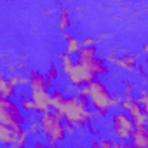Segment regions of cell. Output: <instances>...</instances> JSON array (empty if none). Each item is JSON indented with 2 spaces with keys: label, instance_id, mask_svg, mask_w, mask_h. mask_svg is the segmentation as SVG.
I'll list each match as a JSON object with an SVG mask.
<instances>
[{
  "label": "cell",
  "instance_id": "7402d4cb",
  "mask_svg": "<svg viewBox=\"0 0 148 148\" xmlns=\"http://www.w3.org/2000/svg\"><path fill=\"white\" fill-rule=\"evenodd\" d=\"M120 99H122V96H120V94H112V99H110L112 106H117V105L120 103Z\"/></svg>",
  "mask_w": 148,
  "mask_h": 148
},
{
  "label": "cell",
  "instance_id": "52a82bcc",
  "mask_svg": "<svg viewBox=\"0 0 148 148\" xmlns=\"http://www.w3.org/2000/svg\"><path fill=\"white\" fill-rule=\"evenodd\" d=\"M49 89L47 87H42V89H32V101L35 105V112H47L51 110V94L47 92Z\"/></svg>",
  "mask_w": 148,
  "mask_h": 148
},
{
  "label": "cell",
  "instance_id": "cb8c5ba5",
  "mask_svg": "<svg viewBox=\"0 0 148 148\" xmlns=\"http://www.w3.org/2000/svg\"><path fill=\"white\" fill-rule=\"evenodd\" d=\"M131 91H132V86L131 84H125V94H131Z\"/></svg>",
  "mask_w": 148,
  "mask_h": 148
},
{
  "label": "cell",
  "instance_id": "5bb4252c",
  "mask_svg": "<svg viewBox=\"0 0 148 148\" xmlns=\"http://www.w3.org/2000/svg\"><path fill=\"white\" fill-rule=\"evenodd\" d=\"M0 94L4 98H11V96L16 94V86H12L9 82V79L4 77V75H0Z\"/></svg>",
  "mask_w": 148,
  "mask_h": 148
},
{
  "label": "cell",
  "instance_id": "4fadbf2b",
  "mask_svg": "<svg viewBox=\"0 0 148 148\" xmlns=\"http://www.w3.org/2000/svg\"><path fill=\"white\" fill-rule=\"evenodd\" d=\"M63 35H64V40H66L64 52H66V54H70V56H75V54L79 52V49H80V40H79V38H75V37H71V35L68 33V30H64V32H63Z\"/></svg>",
  "mask_w": 148,
  "mask_h": 148
},
{
  "label": "cell",
  "instance_id": "5b68a950",
  "mask_svg": "<svg viewBox=\"0 0 148 148\" xmlns=\"http://www.w3.org/2000/svg\"><path fill=\"white\" fill-rule=\"evenodd\" d=\"M112 127H113V132L119 139H124V141H129L131 134H132V120L131 117L127 115V112H115L112 115Z\"/></svg>",
  "mask_w": 148,
  "mask_h": 148
},
{
  "label": "cell",
  "instance_id": "3957f363",
  "mask_svg": "<svg viewBox=\"0 0 148 148\" xmlns=\"http://www.w3.org/2000/svg\"><path fill=\"white\" fill-rule=\"evenodd\" d=\"M87 98L92 105V112L94 115H106L112 108V92L110 89L98 79H92L91 82H87Z\"/></svg>",
  "mask_w": 148,
  "mask_h": 148
},
{
  "label": "cell",
  "instance_id": "9a60e30c",
  "mask_svg": "<svg viewBox=\"0 0 148 148\" xmlns=\"http://www.w3.org/2000/svg\"><path fill=\"white\" fill-rule=\"evenodd\" d=\"M58 77H59V71H58V66L51 63V66H49V70L45 71V75H44V79H45V86H47V87H51V84H52V80H56Z\"/></svg>",
  "mask_w": 148,
  "mask_h": 148
},
{
  "label": "cell",
  "instance_id": "8fae6325",
  "mask_svg": "<svg viewBox=\"0 0 148 148\" xmlns=\"http://www.w3.org/2000/svg\"><path fill=\"white\" fill-rule=\"evenodd\" d=\"M18 132H14L11 127L0 124V146H12L16 141Z\"/></svg>",
  "mask_w": 148,
  "mask_h": 148
},
{
  "label": "cell",
  "instance_id": "277c9868",
  "mask_svg": "<svg viewBox=\"0 0 148 148\" xmlns=\"http://www.w3.org/2000/svg\"><path fill=\"white\" fill-rule=\"evenodd\" d=\"M25 122H26V119H25L21 108L11 98H4L0 94V124L11 127L14 132H19L23 129Z\"/></svg>",
  "mask_w": 148,
  "mask_h": 148
},
{
  "label": "cell",
  "instance_id": "7a4b0ae2",
  "mask_svg": "<svg viewBox=\"0 0 148 148\" xmlns=\"http://www.w3.org/2000/svg\"><path fill=\"white\" fill-rule=\"evenodd\" d=\"M38 124H40V132L47 136V146H56L58 143L64 141L66 132H64L63 119L56 115L52 110L42 112V115L38 117Z\"/></svg>",
  "mask_w": 148,
  "mask_h": 148
},
{
  "label": "cell",
  "instance_id": "44dd1931",
  "mask_svg": "<svg viewBox=\"0 0 148 148\" xmlns=\"http://www.w3.org/2000/svg\"><path fill=\"white\" fill-rule=\"evenodd\" d=\"M98 40H96V37H87V38H84V40H80V47H84V45H94Z\"/></svg>",
  "mask_w": 148,
  "mask_h": 148
},
{
  "label": "cell",
  "instance_id": "7c38bea8",
  "mask_svg": "<svg viewBox=\"0 0 148 148\" xmlns=\"http://www.w3.org/2000/svg\"><path fill=\"white\" fill-rule=\"evenodd\" d=\"M64 99H66V96L61 92V91H54L52 94H51V108H52V112L56 113V115H59L61 117V113H63V103H64ZM63 119V117H61Z\"/></svg>",
  "mask_w": 148,
  "mask_h": 148
},
{
  "label": "cell",
  "instance_id": "ac0fdd59",
  "mask_svg": "<svg viewBox=\"0 0 148 148\" xmlns=\"http://www.w3.org/2000/svg\"><path fill=\"white\" fill-rule=\"evenodd\" d=\"M59 59H61V71H64V73H68V70L71 68V64L75 63V59H73V56H70V54H59Z\"/></svg>",
  "mask_w": 148,
  "mask_h": 148
},
{
  "label": "cell",
  "instance_id": "603a6c76",
  "mask_svg": "<svg viewBox=\"0 0 148 148\" xmlns=\"http://www.w3.org/2000/svg\"><path fill=\"white\" fill-rule=\"evenodd\" d=\"M98 146H103V148H110V146H112V141H110V139H101V141H98Z\"/></svg>",
  "mask_w": 148,
  "mask_h": 148
},
{
  "label": "cell",
  "instance_id": "ba28073f",
  "mask_svg": "<svg viewBox=\"0 0 148 148\" xmlns=\"http://www.w3.org/2000/svg\"><path fill=\"white\" fill-rule=\"evenodd\" d=\"M127 145H129V148H146L148 146V125L134 127Z\"/></svg>",
  "mask_w": 148,
  "mask_h": 148
},
{
  "label": "cell",
  "instance_id": "30bf717a",
  "mask_svg": "<svg viewBox=\"0 0 148 148\" xmlns=\"http://www.w3.org/2000/svg\"><path fill=\"white\" fill-rule=\"evenodd\" d=\"M138 56L134 54H124V56H120V58H115L113 59V63L119 66V68H122V70H125V71H134L136 68H138Z\"/></svg>",
  "mask_w": 148,
  "mask_h": 148
},
{
  "label": "cell",
  "instance_id": "2e32d148",
  "mask_svg": "<svg viewBox=\"0 0 148 148\" xmlns=\"http://www.w3.org/2000/svg\"><path fill=\"white\" fill-rule=\"evenodd\" d=\"M70 11L68 9H61V12H59V30L61 32H64V30H68L70 28Z\"/></svg>",
  "mask_w": 148,
  "mask_h": 148
},
{
  "label": "cell",
  "instance_id": "ffe728a7",
  "mask_svg": "<svg viewBox=\"0 0 148 148\" xmlns=\"http://www.w3.org/2000/svg\"><path fill=\"white\" fill-rule=\"evenodd\" d=\"M28 129H30V134H38L40 132V124L37 120H32V125Z\"/></svg>",
  "mask_w": 148,
  "mask_h": 148
},
{
  "label": "cell",
  "instance_id": "8992f818",
  "mask_svg": "<svg viewBox=\"0 0 148 148\" xmlns=\"http://www.w3.org/2000/svg\"><path fill=\"white\" fill-rule=\"evenodd\" d=\"M68 80H70V84L71 86H82V84H87V82H91L92 79H98V77H94V73L86 66V64H82V63H73L71 64V68L68 70Z\"/></svg>",
  "mask_w": 148,
  "mask_h": 148
},
{
  "label": "cell",
  "instance_id": "6da1fadb",
  "mask_svg": "<svg viewBox=\"0 0 148 148\" xmlns=\"http://www.w3.org/2000/svg\"><path fill=\"white\" fill-rule=\"evenodd\" d=\"M89 105H91V101L87 96H79V94L66 96V99L63 103L61 117L64 119L66 124H71L75 129H84L94 119V112L89 110Z\"/></svg>",
  "mask_w": 148,
  "mask_h": 148
},
{
  "label": "cell",
  "instance_id": "e0dca14e",
  "mask_svg": "<svg viewBox=\"0 0 148 148\" xmlns=\"http://www.w3.org/2000/svg\"><path fill=\"white\" fill-rule=\"evenodd\" d=\"M19 108L23 110V113H33V112H35V105H33L32 98H26V96H21V99H19Z\"/></svg>",
  "mask_w": 148,
  "mask_h": 148
},
{
  "label": "cell",
  "instance_id": "9c48e42d",
  "mask_svg": "<svg viewBox=\"0 0 148 148\" xmlns=\"http://www.w3.org/2000/svg\"><path fill=\"white\" fill-rule=\"evenodd\" d=\"M82 64H86L92 73H94V77H101V75H106L108 73V66H106V61L103 58H99L98 54L87 61H84Z\"/></svg>",
  "mask_w": 148,
  "mask_h": 148
},
{
  "label": "cell",
  "instance_id": "d6986e66",
  "mask_svg": "<svg viewBox=\"0 0 148 148\" xmlns=\"http://www.w3.org/2000/svg\"><path fill=\"white\" fill-rule=\"evenodd\" d=\"M19 77H21V73H16V71H12V73H9V82L12 84V86H18L19 84Z\"/></svg>",
  "mask_w": 148,
  "mask_h": 148
}]
</instances>
